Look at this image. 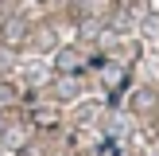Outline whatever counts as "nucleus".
Listing matches in <instances>:
<instances>
[{"label": "nucleus", "mask_w": 159, "mask_h": 156, "mask_svg": "<svg viewBox=\"0 0 159 156\" xmlns=\"http://www.w3.org/2000/svg\"><path fill=\"white\" fill-rule=\"evenodd\" d=\"M54 94H58V98H74L78 94V78H62V82L54 86Z\"/></svg>", "instance_id": "obj_2"}, {"label": "nucleus", "mask_w": 159, "mask_h": 156, "mask_svg": "<svg viewBox=\"0 0 159 156\" xmlns=\"http://www.w3.org/2000/svg\"><path fill=\"white\" fill-rule=\"evenodd\" d=\"M16 98V90H12V86H0V105H4V101H12Z\"/></svg>", "instance_id": "obj_3"}, {"label": "nucleus", "mask_w": 159, "mask_h": 156, "mask_svg": "<svg viewBox=\"0 0 159 156\" xmlns=\"http://www.w3.org/2000/svg\"><path fill=\"white\" fill-rule=\"evenodd\" d=\"M54 66H58L62 74H70V70H78V66H82V55H78L74 47H66V51H58V59H54Z\"/></svg>", "instance_id": "obj_1"}]
</instances>
